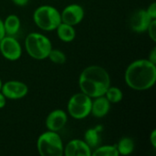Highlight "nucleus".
<instances>
[{
	"mask_svg": "<svg viewBox=\"0 0 156 156\" xmlns=\"http://www.w3.org/2000/svg\"><path fill=\"white\" fill-rule=\"evenodd\" d=\"M124 80L134 90L151 89L156 81V64L145 58L133 61L125 70Z\"/></svg>",
	"mask_w": 156,
	"mask_h": 156,
	"instance_id": "f257e3e1",
	"label": "nucleus"
},
{
	"mask_svg": "<svg viewBox=\"0 0 156 156\" xmlns=\"http://www.w3.org/2000/svg\"><path fill=\"white\" fill-rule=\"evenodd\" d=\"M111 86V78L108 71L98 65L85 68L79 77L80 91L91 99L103 96Z\"/></svg>",
	"mask_w": 156,
	"mask_h": 156,
	"instance_id": "f03ea898",
	"label": "nucleus"
},
{
	"mask_svg": "<svg viewBox=\"0 0 156 156\" xmlns=\"http://www.w3.org/2000/svg\"><path fill=\"white\" fill-rule=\"evenodd\" d=\"M52 48L53 47L50 39L41 33H29L25 39L26 51L28 56L34 59L43 60L48 58Z\"/></svg>",
	"mask_w": 156,
	"mask_h": 156,
	"instance_id": "7ed1b4c3",
	"label": "nucleus"
},
{
	"mask_svg": "<svg viewBox=\"0 0 156 156\" xmlns=\"http://www.w3.org/2000/svg\"><path fill=\"white\" fill-rule=\"evenodd\" d=\"M36 26L43 31H53L61 23L60 12L54 6L43 5L37 7L33 13Z\"/></svg>",
	"mask_w": 156,
	"mask_h": 156,
	"instance_id": "20e7f679",
	"label": "nucleus"
},
{
	"mask_svg": "<svg viewBox=\"0 0 156 156\" xmlns=\"http://www.w3.org/2000/svg\"><path fill=\"white\" fill-rule=\"evenodd\" d=\"M37 149L42 156H62L64 154V144L60 135L48 130L37 138Z\"/></svg>",
	"mask_w": 156,
	"mask_h": 156,
	"instance_id": "39448f33",
	"label": "nucleus"
},
{
	"mask_svg": "<svg viewBox=\"0 0 156 156\" xmlns=\"http://www.w3.org/2000/svg\"><path fill=\"white\" fill-rule=\"evenodd\" d=\"M92 99L83 92H79L70 97L67 110L70 117L76 120H83L90 114Z\"/></svg>",
	"mask_w": 156,
	"mask_h": 156,
	"instance_id": "423d86ee",
	"label": "nucleus"
},
{
	"mask_svg": "<svg viewBox=\"0 0 156 156\" xmlns=\"http://www.w3.org/2000/svg\"><path fill=\"white\" fill-rule=\"evenodd\" d=\"M0 53L5 59L16 61L22 55V47L14 36L5 35L0 40Z\"/></svg>",
	"mask_w": 156,
	"mask_h": 156,
	"instance_id": "0eeeda50",
	"label": "nucleus"
},
{
	"mask_svg": "<svg viewBox=\"0 0 156 156\" xmlns=\"http://www.w3.org/2000/svg\"><path fill=\"white\" fill-rule=\"evenodd\" d=\"M1 91L6 100H20L27 96L28 87L26 83L19 80H8L2 84Z\"/></svg>",
	"mask_w": 156,
	"mask_h": 156,
	"instance_id": "6e6552de",
	"label": "nucleus"
},
{
	"mask_svg": "<svg viewBox=\"0 0 156 156\" xmlns=\"http://www.w3.org/2000/svg\"><path fill=\"white\" fill-rule=\"evenodd\" d=\"M84 15V8L80 5L70 4L60 12L61 22L75 27L83 20Z\"/></svg>",
	"mask_w": 156,
	"mask_h": 156,
	"instance_id": "1a4fd4ad",
	"label": "nucleus"
},
{
	"mask_svg": "<svg viewBox=\"0 0 156 156\" xmlns=\"http://www.w3.org/2000/svg\"><path fill=\"white\" fill-rule=\"evenodd\" d=\"M68 122V113L63 110H54L48 113L46 118V127L48 131L58 133Z\"/></svg>",
	"mask_w": 156,
	"mask_h": 156,
	"instance_id": "9d476101",
	"label": "nucleus"
},
{
	"mask_svg": "<svg viewBox=\"0 0 156 156\" xmlns=\"http://www.w3.org/2000/svg\"><path fill=\"white\" fill-rule=\"evenodd\" d=\"M152 20L154 19L151 18L145 9H139L133 13L130 19L131 29L135 33H144L146 32Z\"/></svg>",
	"mask_w": 156,
	"mask_h": 156,
	"instance_id": "9b49d317",
	"label": "nucleus"
},
{
	"mask_svg": "<svg viewBox=\"0 0 156 156\" xmlns=\"http://www.w3.org/2000/svg\"><path fill=\"white\" fill-rule=\"evenodd\" d=\"M91 148L84 140L73 139L64 146L65 156H91Z\"/></svg>",
	"mask_w": 156,
	"mask_h": 156,
	"instance_id": "f8f14e48",
	"label": "nucleus"
},
{
	"mask_svg": "<svg viewBox=\"0 0 156 156\" xmlns=\"http://www.w3.org/2000/svg\"><path fill=\"white\" fill-rule=\"evenodd\" d=\"M111 110V102L105 98V96H100L92 99L90 114L96 118H102L106 116Z\"/></svg>",
	"mask_w": 156,
	"mask_h": 156,
	"instance_id": "ddd939ff",
	"label": "nucleus"
},
{
	"mask_svg": "<svg viewBox=\"0 0 156 156\" xmlns=\"http://www.w3.org/2000/svg\"><path fill=\"white\" fill-rule=\"evenodd\" d=\"M55 30L57 31L58 37L63 42H66V43L72 42L76 37L75 27L71 25H68L66 23L61 22Z\"/></svg>",
	"mask_w": 156,
	"mask_h": 156,
	"instance_id": "4468645a",
	"label": "nucleus"
},
{
	"mask_svg": "<svg viewBox=\"0 0 156 156\" xmlns=\"http://www.w3.org/2000/svg\"><path fill=\"white\" fill-rule=\"evenodd\" d=\"M3 24H4V29L5 35L7 36H15L20 30L21 22L16 15L11 14L7 16L3 21Z\"/></svg>",
	"mask_w": 156,
	"mask_h": 156,
	"instance_id": "2eb2a0df",
	"label": "nucleus"
},
{
	"mask_svg": "<svg viewBox=\"0 0 156 156\" xmlns=\"http://www.w3.org/2000/svg\"><path fill=\"white\" fill-rule=\"evenodd\" d=\"M100 131H101V127L97 126L96 128L88 129L84 134V141L91 149H95L101 142Z\"/></svg>",
	"mask_w": 156,
	"mask_h": 156,
	"instance_id": "dca6fc26",
	"label": "nucleus"
},
{
	"mask_svg": "<svg viewBox=\"0 0 156 156\" xmlns=\"http://www.w3.org/2000/svg\"><path fill=\"white\" fill-rule=\"evenodd\" d=\"M134 142L130 137H123L122 138L118 144H116L117 151L119 153V155H130L134 151Z\"/></svg>",
	"mask_w": 156,
	"mask_h": 156,
	"instance_id": "f3484780",
	"label": "nucleus"
},
{
	"mask_svg": "<svg viewBox=\"0 0 156 156\" xmlns=\"http://www.w3.org/2000/svg\"><path fill=\"white\" fill-rule=\"evenodd\" d=\"M104 96L111 102V104L118 103V102L122 101L123 99V93H122V90L115 86H110L107 89Z\"/></svg>",
	"mask_w": 156,
	"mask_h": 156,
	"instance_id": "a211bd4d",
	"label": "nucleus"
},
{
	"mask_svg": "<svg viewBox=\"0 0 156 156\" xmlns=\"http://www.w3.org/2000/svg\"><path fill=\"white\" fill-rule=\"evenodd\" d=\"M92 156H119L116 145H102L97 146L91 153Z\"/></svg>",
	"mask_w": 156,
	"mask_h": 156,
	"instance_id": "6ab92c4d",
	"label": "nucleus"
},
{
	"mask_svg": "<svg viewBox=\"0 0 156 156\" xmlns=\"http://www.w3.org/2000/svg\"><path fill=\"white\" fill-rule=\"evenodd\" d=\"M48 58H49L50 61L53 62L54 64H58V65L64 64L67 60V57L63 51H61L59 49L53 48L50 50V52L48 56Z\"/></svg>",
	"mask_w": 156,
	"mask_h": 156,
	"instance_id": "aec40b11",
	"label": "nucleus"
},
{
	"mask_svg": "<svg viewBox=\"0 0 156 156\" xmlns=\"http://www.w3.org/2000/svg\"><path fill=\"white\" fill-rule=\"evenodd\" d=\"M146 32L148 33V35H149L150 38H151L154 42H155L156 41V19L152 20V22L150 23V25H149V27H148V28H147V30H146Z\"/></svg>",
	"mask_w": 156,
	"mask_h": 156,
	"instance_id": "412c9836",
	"label": "nucleus"
},
{
	"mask_svg": "<svg viewBox=\"0 0 156 156\" xmlns=\"http://www.w3.org/2000/svg\"><path fill=\"white\" fill-rule=\"evenodd\" d=\"M146 12L148 13V15L151 16L152 19H156V3L154 2L152 3L148 7L147 9H145Z\"/></svg>",
	"mask_w": 156,
	"mask_h": 156,
	"instance_id": "4be33fe9",
	"label": "nucleus"
},
{
	"mask_svg": "<svg viewBox=\"0 0 156 156\" xmlns=\"http://www.w3.org/2000/svg\"><path fill=\"white\" fill-rule=\"evenodd\" d=\"M148 60H150L151 62H153L154 64H156V48H154L150 54H149V58H147Z\"/></svg>",
	"mask_w": 156,
	"mask_h": 156,
	"instance_id": "5701e85b",
	"label": "nucleus"
},
{
	"mask_svg": "<svg viewBox=\"0 0 156 156\" xmlns=\"http://www.w3.org/2000/svg\"><path fill=\"white\" fill-rule=\"evenodd\" d=\"M149 140L151 142V144L154 148H156V130H154L149 137Z\"/></svg>",
	"mask_w": 156,
	"mask_h": 156,
	"instance_id": "b1692460",
	"label": "nucleus"
},
{
	"mask_svg": "<svg viewBox=\"0 0 156 156\" xmlns=\"http://www.w3.org/2000/svg\"><path fill=\"white\" fill-rule=\"evenodd\" d=\"M11 1L17 6H24V5H27L29 0H11Z\"/></svg>",
	"mask_w": 156,
	"mask_h": 156,
	"instance_id": "393cba45",
	"label": "nucleus"
},
{
	"mask_svg": "<svg viewBox=\"0 0 156 156\" xmlns=\"http://www.w3.org/2000/svg\"><path fill=\"white\" fill-rule=\"evenodd\" d=\"M5 103H6V98L0 90V109H3L5 106Z\"/></svg>",
	"mask_w": 156,
	"mask_h": 156,
	"instance_id": "a878e982",
	"label": "nucleus"
},
{
	"mask_svg": "<svg viewBox=\"0 0 156 156\" xmlns=\"http://www.w3.org/2000/svg\"><path fill=\"white\" fill-rule=\"evenodd\" d=\"M5 36V32L4 29V24H3V20L0 18V40Z\"/></svg>",
	"mask_w": 156,
	"mask_h": 156,
	"instance_id": "bb28decb",
	"label": "nucleus"
},
{
	"mask_svg": "<svg viewBox=\"0 0 156 156\" xmlns=\"http://www.w3.org/2000/svg\"><path fill=\"white\" fill-rule=\"evenodd\" d=\"M2 84H3V82H2V80H1V79H0V90H1V87H2Z\"/></svg>",
	"mask_w": 156,
	"mask_h": 156,
	"instance_id": "cd10ccee",
	"label": "nucleus"
}]
</instances>
